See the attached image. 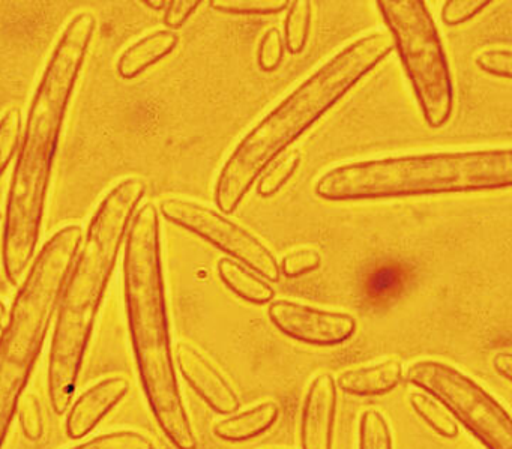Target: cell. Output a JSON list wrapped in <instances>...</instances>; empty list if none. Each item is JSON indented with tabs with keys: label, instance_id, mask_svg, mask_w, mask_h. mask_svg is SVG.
Listing matches in <instances>:
<instances>
[{
	"label": "cell",
	"instance_id": "6da1fadb",
	"mask_svg": "<svg viewBox=\"0 0 512 449\" xmlns=\"http://www.w3.org/2000/svg\"><path fill=\"white\" fill-rule=\"evenodd\" d=\"M95 31L97 19L92 13L70 20L29 107L8 191L2 241L5 274L13 284L23 277L37 251L59 137Z\"/></svg>",
	"mask_w": 512,
	"mask_h": 449
},
{
	"label": "cell",
	"instance_id": "7a4b0ae2",
	"mask_svg": "<svg viewBox=\"0 0 512 449\" xmlns=\"http://www.w3.org/2000/svg\"><path fill=\"white\" fill-rule=\"evenodd\" d=\"M125 305L140 382L167 439L196 449L197 437L176 377L161 256L160 215L146 203L125 236Z\"/></svg>",
	"mask_w": 512,
	"mask_h": 449
},
{
	"label": "cell",
	"instance_id": "3957f363",
	"mask_svg": "<svg viewBox=\"0 0 512 449\" xmlns=\"http://www.w3.org/2000/svg\"><path fill=\"white\" fill-rule=\"evenodd\" d=\"M394 49L391 35L374 32L344 47L251 128L224 163L215 203L238 209L259 176Z\"/></svg>",
	"mask_w": 512,
	"mask_h": 449
},
{
	"label": "cell",
	"instance_id": "277c9868",
	"mask_svg": "<svg viewBox=\"0 0 512 449\" xmlns=\"http://www.w3.org/2000/svg\"><path fill=\"white\" fill-rule=\"evenodd\" d=\"M146 193L142 179L119 182L98 206L62 292L53 332L49 394L58 415L67 412L95 322L118 262L122 242Z\"/></svg>",
	"mask_w": 512,
	"mask_h": 449
},
{
	"label": "cell",
	"instance_id": "5b68a950",
	"mask_svg": "<svg viewBox=\"0 0 512 449\" xmlns=\"http://www.w3.org/2000/svg\"><path fill=\"white\" fill-rule=\"evenodd\" d=\"M512 185V151L436 152L355 161L328 170L314 193L328 202L494 191Z\"/></svg>",
	"mask_w": 512,
	"mask_h": 449
},
{
	"label": "cell",
	"instance_id": "8992f818",
	"mask_svg": "<svg viewBox=\"0 0 512 449\" xmlns=\"http://www.w3.org/2000/svg\"><path fill=\"white\" fill-rule=\"evenodd\" d=\"M83 242L77 224L64 227L46 242L29 269L0 335V449L32 371L43 352L50 323Z\"/></svg>",
	"mask_w": 512,
	"mask_h": 449
},
{
	"label": "cell",
	"instance_id": "52a82bcc",
	"mask_svg": "<svg viewBox=\"0 0 512 449\" xmlns=\"http://www.w3.org/2000/svg\"><path fill=\"white\" fill-rule=\"evenodd\" d=\"M376 8L409 77L425 122L440 128L454 110V82L442 37L422 0H380Z\"/></svg>",
	"mask_w": 512,
	"mask_h": 449
},
{
	"label": "cell",
	"instance_id": "ba28073f",
	"mask_svg": "<svg viewBox=\"0 0 512 449\" xmlns=\"http://www.w3.org/2000/svg\"><path fill=\"white\" fill-rule=\"evenodd\" d=\"M404 377L436 398L485 448L512 449L511 415L472 377L436 359L413 362Z\"/></svg>",
	"mask_w": 512,
	"mask_h": 449
},
{
	"label": "cell",
	"instance_id": "9c48e42d",
	"mask_svg": "<svg viewBox=\"0 0 512 449\" xmlns=\"http://www.w3.org/2000/svg\"><path fill=\"white\" fill-rule=\"evenodd\" d=\"M160 211L167 221L205 239L242 266H248L259 277L274 283L280 280V266L274 253L250 230L233 223L220 212L184 199L164 200Z\"/></svg>",
	"mask_w": 512,
	"mask_h": 449
},
{
	"label": "cell",
	"instance_id": "30bf717a",
	"mask_svg": "<svg viewBox=\"0 0 512 449\" xmlns=\"http://www.w3.org/2000/svg\"><path fill=\"white\" fill-rule=\"evenodd\" d=\"M268 314L281 334L311 346H337L352 338L356 331V320L350 314L320 310L289 299L272 301Z\"/></svg>",
	"mask_w": 512,
	"mask_h": 449
},
{
	"label": "cell",
	"instance_id": "8fae6325",
	"mask_svg": "<svg viewBox=\"0 0 512 449\" xmlns=\"http://www.w3.org/2000/svg\"><path fill=\"white\" fill-rule=\"evenodd\" d=\"M176 362L188 385L212 410L220 415H230L239 409L241 403L235 389L196 347L179 343L176 347Z\"/></svg>",
	"mask_w": 512,
	"mask_h": 449
},
{
	"label": "cell",
	"instance_id": "7c38bea8",
	"mask_svg": "<svg viewBox=\"0 0 512 449\" xmlns=\"http://www.w3.org/2000/svg\"><path fill=\"white\" fill-rule=\"evenodd\" d=\"M337 389L332 374L322 373L311 380L302 404V449H332Z\"/></svg>",
	"mask_w": 512,
	"mask_h": 449
},
{
	"label": "cell",
	"instance_id": "4fadbf2b",
	"mask_svg": "<svg viewBox=\"0 0 512 449\" xmlns=\"http://www.w3.org/2000/svg\"><path fill=\"white\" fill-rule=\"evenodd\" d=\"M130 389V380L122 376L107 377L91 386L68 412V437L79 440L94 431L104 416L127 397Z\"/></svg>",
	"mask_w": 512,
	"mask_h": 449
},
{
	"label": "cell",
	"instance_id": "5bb4252c",
	"mask_svg": "<svg viewBox=\"0 0 512 449\" xmlns=\"http://www.w3.org/2000/svg\"><path fill=\"white\" fill-rule=\"evenodd\" d=\"M403 377L401 362L398 359H386L376 364L343 371L335 380V385L349 395L376 397L394 391Z\"/></svg>",
	"mask_w": 512,
	"mask_h": 449
},
{
	"label": "cell",
	"instance_id": "9a60e30c",
	"mask_svg": "<svg viewBox=\"0 0 512 449\" xmlns=\"http://www.w3.org/2000/svg\"><path fill=\"white\" fill-rule=\"evenodd\" d=\"M179 37L169 29L152 32L128 47L118 62V73L122 79L133 80L154 67L173 53L178 47Z\"/></svg>",
	"mask_w": 512,
	"mask_h": 449
},
{
	"label": "cell",
	"instance_id": "2e32d148",
	"mask_svg": "<svg viewBox=\"0 0 512 449\" xmlns=\"http://www.w3.org/2000/svg\"><path fill=\"white\" fill-rule=\"evenodd\" d=\"M280 416V407L275 401H263L251 409L242 410L214 425V434L226 442H247L262 436L272 428Z\"/></svg>",
	"mask_w": 512,
	"mask_h": 449
},
{
	"label": "cell",
	"instance_id": "e0dca14e",
	"mask_svg": "<svg viewBox=\"0 0 512 449\" xmlns=\"http://www.w3.org/2000/svg\"><path fill=\"white\" fill-rule=\"evenodd\" d=\"M220 280L244 301L254 305L268 304L274 298V290L259 275L242 266L230 257H221L217 263Z\"/></svg>",
	"mask_w": 512,
	"mask_h": 449
},
{
	"label": "cell",
	"instance_id": "ac0fdd59",
	"mask_svg": "<svg viewBox=\"0 0 512 449\" xmlns=\"http://www.w3.org/2000/svg\"><path fill=\"white\" fill-rule=\"evenodd\" d=\"M412 409L421 416L422 421L445 439H455L458 436V425L451 413L431 395L425 392H412L409 395Z\"/></svg>",
	"mask_w": 512,
	"mask_h": 449
},
{
	"label": "cell",
	"instance_id": "d6986e66",
	"mask_svg": "<svg viewBox=\"0 0 512 449\" xmlns=\"http://www.w3.org/2000/svg\"><path fill=\"white\" fill-rule=\"evenodd\" d=\"M313 7L310 2H290L284 22V46L292 55L304 52L310 35Z\"/></svg>",
	"mask_w": 512,
	"mask_h": 449
},
{
	"label": "cell",
	"instance_id": "ffe728a7",
	"mask_svg": "<svg viewBox=\"0 0 512 449\" xmlns=\"http://www.w3.org/2000/svg\"><path fill=\"white\" fill-rule=\"evenodd\" d=\"M301 152L298 149H290L277 158L268 169L263 172L259 184H257V193L263 199L274 197L280 193L281 188L290 181L296 170L301 166Z\"/></svg>",
	"mask_w": 512,
	"mask_h": 449
},
{
	"label": "cell",
	"instance_id": "44dd1931",
	"mask_svg": "<svg viewBox=\"0 0 512 449\" xmlns=\"http://www.w3.org/2000/svg\"><path fill=\"white\" fill-rule=\"evenodd\" d=\"M358 449H394L391 428L379 410L368 409L362 412L359 418Z\"/></svg>",
	"mask_w": 512,
	"mask_h": 449
},
{
	"label": "cell",
	"instance_id": "7402d4cb",
	"mask_svg": "<svg viewBox=\"0 0 512 449\" xmlns=\"http://www.w3.org/2000/svg\"><path fill=\"white\" fill-rule=\"evenodd\" d=\"M287 0H214L212 10L232 16H275L289 8Z\"/></svg>",
	"mask_w": 512,
	"mask_h": 449
},
{
	"label": "cell",
	"instance_id": "603a6c76",
	"mask_svg": "<svg viewBox=\"0 0 512 449\" xmlns=\"http://www.w3.org/2000/svg\"><path fill=\"white\" fill-rule=\"evenodd\" d=\"M23 118L20 109H10L0 118V176L7 172L22 139Z\"/></svg>",
	"mask_w": 512,
	"mask_h": 449
},
{
	"label": "cell",
	"instance_id": "cb8c5ba5",
	"mask_svg": "<svg viewBox=\"0 0 512 449\" xmlns=\"http://www.w3.org/2000/svg\"><path fill=\"white\" fill-rule=\"evenodd\" d=\"M71 449H154V443L137 431H115L94 437Z\"/></svg>",
	"mask_w": 512,
	"mask_h": 449
},
{
	"label": "cell",
	"instance_id": "d4e9b609",
	"mask_svg": "<svg viewBox=\"0 0 512 449\" xmlns=\"http://www.w3.org/2000/svg\"><path fill=\"white\" fill-rule=\"evenodd\" d=\"M17 413H19L20 425L25 436L34 442L40 440L44 434V416L37 395H23L17 407Z\"/></svg>",
	"mask_w": 512,
	"mask_h": 449
},
{
	"label": "cell",
	"instance_id": "484cf974",
	"mask_svg": "<svg viewBox=\"0 0 512 449\" xmlns=\"http://www.w3.org/2000/svg\"><path fill=\"white\" fill-rule=\"evenodd\" d=\"M322 265V256L311 248L290 251L281 260L280 272L287 278H298L316 271Z\"/></svg>",
	"mask_w": 512,
	"mask_h": 449
},
{
	"label": "cell",
	"instance_id": "4316f807",
	"mask_svg": "<svg viewBox=\"0 0 512 449\" xmlns=\"http://www.w3.org/2000/svg\"><path fill=\"white\" fill-rule=\"evenodd\" d=\"M284 38L280 29L271 28L260 41L259 52H257V64L260 70L274 71L280 67L284 59Z\"/></svg>",
	"mask_w": 512,
	"mask_h": 449
},
{
	"label": "cell",
	"instance_id": "83f0119b",
	"mask_svg": "<svg viewBox=\"0 0 512 449\" xmlns=\"http://www.w3.org/2000/svg\"><path fill=\"white\" fill-rule=\"evenodd\" d=\"M490 0H448L442 8V20L448 26L463 25L490 7Z\"/></svg>",
	"mask_w": 512,
	"mask_h": 449
},
{
	"label": "cell",
	"instance_id": "f1b7e54d",
	"mask_svg": "<svg viewBox=\"0 0 512 449\" xmlns=\"http://www.w3.org/2000/svg\"><path fill=\"white\" fill-rule=\"evenodd\" d=\"M475 62L484 73L500 79H512V53L509 50H485L476 56Z\"/></svg>",
	"mask_w": 512,
	"mask_h": 449
},
{
	"label": "cell",
	"instance_id": "f546056e",
	"mask_svg": "<svg viewBox=\"0 0 512 449\" xmlns=\"http://www.w3.org/2000/svg\"><path fill=\"white\" fill-rule=\"evenodd\" d=\"M199 7V0H188V2L175 0V2H169L166 14H164V25L169 28V31L181 29Z\"/></svg>",
	"mask_w": 512,
	"mask_h": 449
},
{
	"label": "cell",
	"instance_id": "4dcf8cb0",
	"mask_svg": "<svg viewBox=\"0 0 512 449\" xmlns=\"http://www.w3.org/2000/svg\"><path fill=\"white\" fill-rule=\"evenodd\" d=\"M494 370L505 377L506 380L512 379V355L509 352L497 353L493 359Z\"/></svg>",
	"mask_w": 512,
	"mask_h": 449
},
{
	"label": "cell",
	"instance_id": "1f68e13d",
	"mask_svg": "<svg viewBox=\"0 0 512 449\" xmlns=\"http://www.w3.org/2000/svg\"><path fill=\"white\" fill-rule=\"evenodd\" d=\"M143 4L154 11H166L169 2H164V0H146V2H143Z\"/></svg>",
	"mask_w": 512,
	"mask_h": 449
},
{
	"label": "cell",
	"instance_id": "d6a6232c",
	"mask_svg": "<svg viewBox=\"0 0 512 449\" xmlns=\"http://www.w3.org/2000/svg\"><path fill=\"white\" fill-rule=\"evenodd\" d=\"M8 310L4 302L0 301V329H4L8 322Z\"/></svg>",
	"mask_w": 512,
	"mask_h": 449
}]
</instances>
